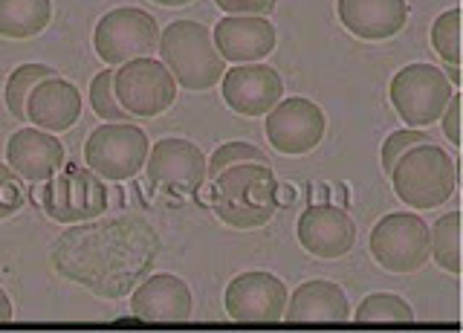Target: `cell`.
Returning <instances> with one entry per match:
<instances>
[{
    "instance_id": "7",
    "label": "cell",
    "mask_w": 463,
    "mask_h": 333,
    "mask_svg": "<svg viewBox=\"0 0 463 333\" xmlns=\"http://www.w3.org/2000/svg\"><path fill=\"white\" fill-rule=\"evenodd\" d=\"M113 93L122 110H128L130 116L154 119V116L174 105V99H177V81H174L163 62L134 58V62H125L113 72Z\"/></svg>"
},
{
    "instance_id": "10",
    "label": "cell",
    "mask_w": 463,
    "mask_h": 333,
    "mask_svg": "<svg viewBox=\"0 0 463 333\" xmlns=\"http://www.w3.org/2000/svg\"><path fill=\"white\" fill-rule=\"evenodd\" d=\"M206 157L188 139H163L145 159L148 183L159 195L192 197L206 183Z\"/></svg>"
},
{
    "instance_id": "15",
    "label": "cell",
    "mask_w": 463,
    "mask_h": 333,
    "mask_svg": "<svg viewBox=\"0 0 463 333\" xmlns=\"http://www.w3.org/2000/svg\"><path fill=\"white\" fill-rule=\"evenodd\" d=\"M214 50L223 62L235 64H255L275 50V26L258 14H226L212 33Z\"/></svg>"
},
{
    "instance_id": "4",
    "label": "cell",
    "mask_w": 463,
    "mask_h": 333,
    "mask_svg": "<svg viewBox=\"0 0 463 333\" xmlns=\"http://www.w3.org/2000/svg\"><path fill=\"white\" fill-rule=\"evenodd\" d=\"M452 81L434 64H409L391 79V105L397 116L411 128H429L440 122V116L452 99Z\"/></svg>"
},
{
    "instance_id": "27",
    "label": "cell",
    "mask_w": 463,
    "mask_h": 333,
    "mask_svg": "<svg viewBox=\"0 0 463 333\" xmlns=\"http://www.w3.org/2000/svg\"><path fill=\"white\" fill-rule=\"evenodd\" d=\"M90 105H93V113L101 116V119H108V122H128L130 119V113L122 110V105L116 101L113 70H101L99 76L90 81Z\"/></svg>"
},
{
    "instance_id": "24",
    "label": "cell",
    "mask_w": 463,
    "mask_h": 333,
    "mask_svg": "<svg viewBox=\"0 0 463 333\" xmlns=\"http://www.w3.org/2000/svg\"><path fill=\"white\" fill-rule=\"evenodd\" d=\"M354 319L356 322H414V310L394 293H373L362 299Z\"/></svg>"
},
{
    "instance_id": "13",
    "label": "cell",
    "mask_w": 463,
    "mask_h": 333,
    "mask_svg": "<svg viewBox=\"0 0 463 333\" xmlns=\"http://www.w3.org/2000/svg\"><path fill=\"white\" fill-rule=\"evenodd\" d=\"M223 101L241 116H264L284 96V81L269 64H243L223 72Z\"/></svg>"
},
{
    "instance_id": "29",
    "label": "cell",
    "mask_w": 463,
    "mask_h": 333,
    "mask_svg": "<svg viewBox=\"0 0 463 333\" xmlns=\"http://www.w3.org/2000/svg\"><path fill=\"white\" fill-rule=\"evenodd\" d=\"M423 142H431L429 134H423L420 128H411V130H394L385 142H383V171L391 174V168H394L397 159L414 148V145H423Z\"/></svg>"
},
{
    "instance_id": "19",
    "label": "cell",
    "mask_w": 463,
    "mask_h": 333,
    "mask_svg": "<svg viewBox=\"0 0 463 333\" xmlns=\"http://www.w3.org/2000/svg\"><path fill=\"white\" fill-rule=\"evenodd\" d=\"M81 116V96L76 84L67 79H43L33 87V93L26 99V119L38 125L41 130H70Z\"/></svg>"
},
{
    "instance_id": "12",
    "label": "cell",
    "mask_w": 463,
    "mask_h": 333,
    "mask_svg": "<svg viewBox=\"0 0 463 333\" xmlns=\"http://www.w3.org/2000/svg\"><path fill=\"white\" fill-rule=\"evenodd\" d=\"M287 287L279 275L252 270L241 272L226 287V313L235 322L246 325H272L284 319Z\"/></svg>"
},
{
    "instance_id": "2",
    "label": "cell",
    "mask_w": 463,
    "mask_h": 333,
    "mask_svg": "<svg viewBox=\"0 0 463 333\" xmlns=\"http://www.w3.org/2000/svg\"><path fill=\"white\" fill-rule=\"evenodd\" d=\"M159 55L163 64L185 90H209L223 79L226 62L214 50L209 26L197 21H174L159 35Z\"/></svg>"
},
{
    "instance_id": "14",
    "label": "cell",
    "mask_w": 463,
    "mask_h": 333,
    "mask_svg": "<svg viewBox=\"0 0 463 333\" xmlns=\"http://www.w3.org/2000/svg\"><path fill=\"white\" fill-rule=\"evenodd\" d=\"M298 243L313 258H342L356 243V224L345 209L316 203L298 217Z\"/></svg>"
},
{
    "instance_id": "32",
    "label": "cell",
    "mask_w": 463,
    "mask_h": 333,
    "mask_svg": "<svg viewBox=\"0 0 463 333\" xmlns=\"http://www.w3.org/2000/svg\"><path fill=\"white\" fill-rule=\"evenodd\" d=\"M12 319V301L6 296V290H0V322H9Z\"/></svg>"
},
{
    "instance_id": "18",
    "label": "cell",
    "mask_w": 463,
    "mask_h": 333,
    "mask_svg": "<svg viewBox=\"0 0 463 333\" xmlns=\"http://www.w3.org/2000/svg\"><path fill=\"white\" fill-rule=\"evenodd\" d=\"M336 12L347 33L362 41L394 38L409 21L405 0H339Z\"/></svg>"
},
{
    "instance_id": "20",
    "label": "cell",
    "mask_w": 463,
    "mask_h": 333,
    "mask_svg": "<svg viewBox=\"0 0 463 333\" xmlns=\"http://www.w3.org/2000/svg\"><path fill=\"white\" fill-rule=\"evenodd\" d=\"M284 319L287 322H307V325L347 322L351 319V304H347V296L339 284L313 279L304 281L293 293V299L287 301Z\"/></svg>"
},
{
    "instance_id": "11",
    "label": "cell",
    "mask_w": 463,
    "mask_h": 333,
    "mask_svg": "<svg viewBox=\"0 0 463 333\" xmlns=\"http://www.w3.org/2000/svg\"><path fill=\"white\" fill-rule=\"evenodd\" d=\"M325 110L304 96L281 99L267 113V139L275 151L287 157H301L318 148V142L325 139Z\"/></svg>"
},
{
    "instance_id": "3",
    "label": "cell",
    "mask_w": 463,
    "mask_h": 333,
    "mask_svg": "<svg viewBox=\"0 0 463 333\" xmlns=\"http://www.w3.org/2000/svg\"><path fill=\"white\" fill-rule=\"evenodd\" d=\"M391 186L394 195L417 212L438 209L455 192L458 183V166L440 145H414L405 151L394 168H391Z\"/></svg>"
},
{
    "instance_id": "1",
    "label": "cell",
    "mask_w": 463,
    "mask_h": 333,
    "mask_svg": "<svg viewBox=\"0 0 463 333\" xmlns=\"http://www.w3.org/2000/svg\"><path fill=\"white\" fill-rule=\"evenodd\" d=\"M279 177L264 163H238L214 177L212 209L232 229H258L281 206Z\"/></svg>"
},
{
    "instance_id": "25",
    "label": "cell",
    "mask_w": 463,
    "mask_h": 333,
    "mask_svg": "<svg viewBox=\"0 0 463 333\" xmlns=\"http://www.w3.org/2000/svg\"><path fill=\"white\" fill-rule=\"evenodd\" d=\"M431 47L443 62L460 64V9L443 12L438 21L431 24Z\"/></svg>"
},
{
    "instance_id": "5",
    "label": "cell",
    "mask_w": 463,
    "mask_h": 333,
    "mask_svg": "<svg viewBox=\"0 0 463 333\" xmlns=\"http://www.w3.org/2000/svg\"><path fill=\"white\" fill-rule=\"evenodd\" d=\"M368 246L383 270L409 275L429 261V226L414 212H391L371 229Z\"/></svg>"
},
{
    "instance_id": "16",
    "label": "cell",
    "mask_w": 463,
    "mask_h": 333,
    "mask_svg": "<svg viewBox=\"0 0 463 333\" xmlns=\"http://www.w3.org/2000/svg\"><path fill=\"white\" fill-rule=\"evenodd\" d=\"M6 163L26 183H43L64 166V145L50 130L21 128L6 142Z\"/></svg>"
},
{
    "instance_id": "23",
    "label": "cell",
    "mask_w": 463,
    "mask_h": 333,
    "mask_svg": "<svg viewBox=\"0 0 463 333\" xmlns=\"http://www.w3.org/2000/svg\"><path fill=\"white\" fill-rule=\"evenodd\" d=\"M52 67L47 64H21V67H14L9 72V79H6V108L9 113L14 116V119H26V99L29 93H33V87L43 79H50L52 76Z\"/></svg>"
},
{
    "instance_id": "9",
    "label": "cell",
    "mask_w": 463,
    "mask_h": 333,
    "mask_svg": "<svg viewBox=\"0 0 463 333\" xmlns=\"http://www.w3.org/2000/svg\"><path fill=\"white\" fill-rule=\"evenodd\" d=\"M159 43V26L148 12L122 6L101 18L93 29V50L105 64L148 58Z\"/></svg>"
},
{
    "instance_id": "33",
    "label": "cell",
    "mask_w": 463,
    "mask_h": 333,
    "mask_svg": "<svg viewBox=\"0 0 463 333\" xmlns=\"http://www.w3.org/2000/svg\"><path fill=\"white\" fill-rule=\"evenodd\" d=\"M151 4H159V6H185V4H192V0H151Z\"/></svg>"
},
{
    "instance_id": "6",
    "label": "cell",
    "mask_w": 463,
    "mask_h": 333,
    "mask_svg": "<svg viewBox=\"0 0 463 333\" xmlns=\"http://www.w3.org/2000/svg\"><path fill=\"white\" fill-rule=\"evenodd\" d=\"M108 186L90 168L70 166L61 174H52L41 188V209L58 224L93 221L108 209Z\"/></svg>"
},
{
    "instance_id": "28",
    "label": "cell",
    "mask_w": 463,
    "mask_h": 333,
    "mask_svg": "<svg viewBox=\"0 0 463 333\" xmlns=\"http://www.w3.org/2000/svg\"><path fill=\"white\" fill-rule=\"evenodd\" d=\"M26 203V188L24 180L14 174L9 166H0V221L21 212Z\"/></svg>"
},
{
    "instance_id": "8",
    "label": "cell",
    "mask_w": 463,
    "mask_h": 333,
    "mask_svg": "<svg viewBox=\"0 0 463 333\" xmlns=\"http://www.w3.org/2000/svg\"><path fill=\"white\" fill-rule=\"evenodd\" d=\"M84 159L105 180H130L148 159V137L130 122H108L96 128L84 145Z\"/></svg>"
},
{
    "instance_id": "22",
    "label": "cell",
    "mask_w": 463,
    "mask_h": 333,
    "mask_svg": "<svg viewBox=\"0 0 463 333\" xmlns=\"http://www.w3.org/2000/svg\"><path fill=\"white\" fill-rule=\"evenodd\" d=\"M429 255L440 270L460 272V212H446L429 232Z\"/></svg>"
},
{
    "instance_id": "21",
    "label": "cell",
    "mask_w": 463,
    "mask_h": 333,
    "mask_svg": "<svg viewBox=\"0 0 463 333\" xmlns=\"http://www.w3.org/2000/svg\"><path fill=\"white\" fill-rule=\"evenodd\" d=\"M52 21V0H0V35L35 38Z\"/></svg>"
},
{
    "instance_id": "34",
    "label": "cell",
    "mask_w": 463,
    "mask_h": 333,
    "mask_svg": "<svg viewBox=\"0 0 463 333\" xmlns=\"http://www.w3.org/2000/svg\"><path fill=\"white\" fill-rule=\"evenodd\" d=\"M446 72H449L446 79L452 81V84H458V81H460V70H458V64H449V70H446Z\"/></svg>"
},
{
    "instance_id": "31",
    "label": "cell",
    "mask_w": 463,
    "mask_h": 333,
    "mask_svg": "<svg viewBox=\"0 0 463 333\" xmlns=\"http://www.w3.org/2000/svg\"><path fill=\"white\" fill-rule=\"evenodd\" d=\"M440 119H443V130H446L449 142L460 145V96L458 93H452V99H449Z\"/></svg>"
},
{
    "instance_id": "26",
    "label": "cell",
    "mask_w": 463,
    "mask_h": 333,
    "mask_svg": "<svg viewBox=\"0 0 463 333\" xmlns=\"http://www.w3.org/2000/svg\"><path fill=\"white\" fill-rule=\"evenodd\" d=\"M238 163H264V166H269V157L260 148H255V145H250V142H223L209 159L206 177L214 180L223 168L238 166Z\"/></svg>"
},
{
    "instance_id": "30",
    "label": "cell",
    "mask_w": 463,
    "mask_h": 333,
    "mask_svg": "<svg viewBox=\"0 0 463 333\" xmlns=\"http://www.w3.org/2000/svg\"><path fill=\"white\" fill-rule=\"evenodd\" d=\"M226 14H258L264 18L275 9V0H214Z\"/></svg>"
},
{
    "instance_id": "17",
    "label": "cell",
    "mask_w": 463,
    "mask_h": 333,
    "mask_svg": "<svg viewBox=\"0 0 463 333\" xmlns=\"http://www.w3.org/2000/svg\"><path fill=\"white\" fill-rule=\"evenodd\" d=\"M130 313L142 322H185L192 316V290L171 272L151 275L137 287Z\"/></svg>"
}]
</instances>
